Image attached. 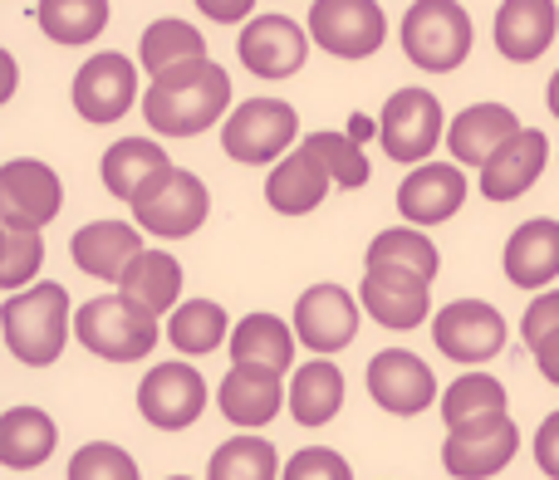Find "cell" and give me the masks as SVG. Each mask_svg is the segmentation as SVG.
I'll list each match as a JSON object with an SVG mask.
<instances>
[{
	"instance_id": "ab89813d",
	"label": "cell",
	"mask_w": 559,
	"mask_h": 480,
	"mask_svg": "<svg viewBox=\"0 0 559 480\" xmlns=\"http://www.w3.org/2000/svg\"><path fill=\"white\" fill-rule=\"evenodd\" d=\"M280 480H354V471H348V461L338 452H329V446H309V452L289 456Z\"/></svg>"
},
{
	"instance_id": "30bf717a",
	"label": "cell",
	"mask_w": 559,
	"mask_h": 480,
	"mask_svg": "<svg viewBox=\"0 0 559 480\" xmlns=\"http://www.w3.org/2000/svg\"><path fill=\"white\" fill-rule=\"evenodd\" d=\"M206 212H212V192H206L202 177L182 172V167H173V172H167L163 182H157L153 192L133 206L138 226H143V231H153V236H163V240L192 236L197 226L206 221Z\"/></svg>"
},
{
	"instance_id": "b9f144b4",
	"label": "cell",
	"mask_w": 559,
	"mask_h": 480,
	"mask_svg": "<svg viewBox=\"0 0 559 480\" xmlns=\"http://www.w3.org/2000/svg\"><path fill=\"white\" fill-rule=\"evenodd\" d=\"M535 461L550 480H559V412L545 417L540 432H535Z\"/></svg>"
},
{
	"instance_id": "d6986e66",
	"label": "cell",
	"mask_w": 559,
	"mask_h": 480,
	"mask_svg": "<svg viewBox=\"0 0 559 480\" xmlns=\"http://www.w3.org/2000/svg\"><path fill=\"white\" fill-rule=\"evenodd\" d=\"M167 172H173V163H167V153L153 137H118L104 153V167H98L108 196H118V202H128V206L143 202Z\"/></svg>"
},
{
	"instance_id": "ee69618b",
	"label": "cell",
	"mask_w": 559,
	"mask_h": 480,
	"mask_svg": "<svg viewBox=\"0 0 559 480\" xmlns=\"http://www.w3.org/2000/svg\"><path fill=\"white\" fill-rule=\"evenodd\" d=\"M531 353H535V363H540V373L559 387V334H555V338H545V344H535Z\"/></svg>"
},
{
	"instance_id": "60d3db41",
	"label": "cell",
	"mask_w": 559,
	"mask_h": 480,
	"mask_svg": "<svg viewBox=\"0 0 559 480\" xmlns=\"http://www.w3.org/2000/svg\"><path fill=\"white\" fill-rule=\"evenodd\" d=\"M521 334H525V344L531 348L559 334V289L555 295H535L531 299V309H525V319H521Z\"/></svg>"
},
{
	"instance_id": "4316f807",
	"label": "cell",
	"mask_w": 559,
	"mask_h": 480,
	"mask_svg": "<svg viewBox=\"0 0 559 480\" xmlns=\"http://www.w3.org/2000/svg\"><path fill=\"white\" fill-rule=\"evenodd\" d=\"M506 275L515 289H545L559 275V221L535 216L506 240Z\"/></svg>"
},
{
	"instance_id": "1f68e13d",
	"label": "cell",
	"mask_w": 559,
	"mask_h": 480,
	"mask_svg": "<svg viewBox=\"0 0 559 480\" xmlns=\"http://www.w3.org/2000/svg\"><path fill=\"white\" fill-rule=\"evenodd\" d=\"M295 328H285L275 314H246L231 328V363H255L285 373L295 363Z\"/></svg>"
},
{
	"instance_id": "7dc6e473",
	"label": "cell",
	"mask_w": 559,
	"mask_h": 480,
	"mask_svg": "<svg viewBox=\"0 0 559 480\" xmlns=\"http://www.w3.org/2000/svg\"><path fill=\"white\" fill-rule=\"evenodd\" d=\"M167 480H192V476H167Z\"/></svg>"
},
{
	"instance_id": "f6af8a7d",
	"label": "cell",
	"mask_w": 559,
	"mask_h": 480,
	"mask_svg": "<svg viewBox=\"0 0 559 480\" xmlns=\"http://www.w3.org/2000/svg\"><path fill=\"white\" fill-rule=\"evenodd\" d=\"M368 133H373V123H368V118H358V113L348 118V137H354L358 147H364V137H368Z\"/></svg>"
},
{
	"instance_id": "bcb514c9",
	"label": "cell",
	"mask_w": 559,
	"mask_h": 480,
	"mask_svg": "<svg viewBox=\"0 0 559 480\" xmlns=\"http://www.w3.org/2000/svg\"><path fill=\"white\" fill-rule=\"evenodd\" d=\"M545 104H550V113L559 118V69H555V79H550V88H545Z\"/></svg>"
},
{
	"instance_id": "74e56055",
	"label": "cell",
	"mask_w": 559,
	"mask_h": 480,
	"mask_svg": "<svg viewBox=\"0 0 559 480\" xmlns=\"http://www.w3.org/2000/svg\"><path fill=\"white\" fill-rule=\"evenodd\" d=\"M39 265H45V240L29 236V231H5V226H0V289H5V295L29 289V279L39 275Z\"/></svg>"
},
{
	"instance_id": "8fae6325",
	"label": "cell",
	"mask_w": 559,
	"mask_h": 480,
	"mask_svg": "<svg viewBox=\"0 0 559 480\" xmlns=\"http://www.w3.org/2000/svg\"><path fill=\"white\" fill-rule=\"evenodd\" d=\"M74 113L84 123H118V118L133 108L138 98V69L133 59H123L118 49H104V55L84 59V69L74 74Z\"/></svg>"
},
{
	"instance_id": "d6a6232c",
	"label": "cell",
	"mask_w": 559,
	"mask_h": 480,
	"mask_svg": "<svg viewBox=\"0 0 559 480\" xmlns=\"http://www.w3.org/2000/svg\"><path fill=\"white\" fill-rule=\"evenodd\" d=\"M167 338H173L177 353L202 358V353H216V348L231 338V319H226V309L216 304V299H187V304L167 319Z\"/></svg>"
},
{
	"instance_id": "836d02e7",
	"label": "cell",
	"mask_w": 559,
	"mask_h": 480,
	"mask_svg": "<svg viewBox=\"0 0 559 480\" xmlns=\"http://www.w3.org/2000/svg\"><path fill=\"white\" fill-rule=\"evenodd\" d=\"M108 0H39L35 20L55 45H88V39L104 35L108 25Z\"/></svg>"
},
{
	"instance_id": "6da1fadb",
	"label": "cell",
	"mask_w": 559,
	"mask_h": 480,
	"mask_svg": "<svg viewBox=\"0 0 559 480\" xmlns=\"http://www.w3.org/2000/svg\"><path fill=\"white\" fill-rule=\"evenodd\" d=\"M226 108H231V74L212 59L153 79V88L143 94V118L157 137H197L231 118Z\"/></svg>"
},
{
	"instance_id": "44dd1931",
	"label": "cell",
	"mask_w": 559,
	"mask_h": 480,
	"mask_svg": "<svg viewBox=\"0 0 559 480\" xmlns=\"http://www.w3.org/2000/svg\"><path fill=\"white\" fill-rule=\"evenodd\" d=\"M515 452H521L515 422H501V427H491V432H447L442 466H447V476H456V480H491L515 461Z\"/></svg>"
},
{
	"instance_id": "5bb4252c",
	"label": "cell",
	"mask_w": 559,
	"mask_h": 480,
	"mask_svg": "<svg viewBox=\"0 0 559 480\" xmlns=\"http://www.w3.org/2000/svg\"><path fill=\"white\" fill-rule=\"evenodd\" d=\"M305 55H309V29L295 25L289 15H280V10H265V15H255L251 25L241 29V64L251 69L255 79L299 74Z\"/></svg>"
},
{
	"instance_id": "ba28073f",
	"label": "cell",
	"mask_w": 559,
	"mask_h": 480,
	"mask_svg": "<svg viewBox=\"0 0 559 480\" xmlns=\"http://www.w3.org/2000/svg\"><path fill=\"white\" fill-rule=\"evenodd\" d=\"M309 39L334 59H368L388 39L383 5L373 0H314L309 10Z\"/></svg>"
},
{
	"instance_id": "8992f818",
	"label": "cell",
	"mask_w": 559,
	"mask_h": 480,
	"mask_svg": "<svg viewBox=\"0 0 559 480\" xmlns=\"http://www.w3.org/2000/svg\"><path fill=\"white\" fill-rule=\"evenodd\" d=\"M447 118H442V104L437 94L427 88H397L393 98L383 104L378 113V143L393 163H407V167H423L432 157L437 143H447Z\"/></svg>"
},
{
	"instance_id": "2e32d148",
	"label": "cell",
	"mask_w": 559,
	"mask_h": 480,
	"mask_svg": "<svg viewBox=\"0 0 559 480\" xmlns=\"http://www.w3.org/2000/svg\"><path fill=\"white\" fill-rule=\"evenodd\" d=\"M466 202V177L456 163H423L403 177L397 187V216H407V226H442L462 212Z\"/></svg>"
},
{
	"instance_id": "8d00e7d4",
	"label": "cell",
	"mask_w": 559,
	"mask_h": 480,
	"mask_svg": "<svg viewBox=\"0 0 559 480\" xmlns=\"http://www.w3.org/2000/svg\"><path fill=\"white\" fill-rule=\"evenodd\" d=\"M299 147H305V153H314L319 163H324V172L334 177L338 187H348V192L368 187V177H373L364 147H358L348 133H309V137H299Z\"/></svg>"
},
{
	"instance_id": "7bdbcfd3",
	"label": "cell",
	"mask_w": 559,
	"mask_h": 480,
	"mask_svg": "<svg viewBox=\"0 0 559 480\" xmlns=\"http://www.w3.org/2000/svg\"><path fill=\"white\" fill-rule=\"evenodd\" d=\"M202 15L226 20V25H231V20H246V15H251V0H202ZM246 25H251V20H246Z\"/></svg>"
},
{
	"instance_id": "ffe728a7",
	"label": "cell",
	"mask_w": 559,
	"mask_h": 480,
	"mask_svg": "<svg viewBox=\"0 0 559 480\" xmlns=\"http://www.w3.org/2000/svg\"><path fill=\"white\" fill-rule=\"evenodd\" d=\"M559 35V5L555 0H506L496 10V49L511 64H531Z\"/></svg>"
},
{
	"instance_id": "4fadbf2b",
	"label": "cell",
	"mask_w": 559,
	"mask_h": 480,
	"mask_svg": "<svg viewBox=\"0 0 559 480\" xmlns=\"http://www.w3.org/2000/svg\"><path fill=\"white\" fill-rule=\"evenodd\" d=\"M368 397L393 417H417L437 403V377H432V368L417 353H407V348H383V353H373V363H368Z\"/></svg>"
},
{
	"instance_id": "83f0119b",
	"label": "cell",
	"mask_w": 559,
	"mask_h": 480,
	"mask_svg": "<svg viewBox=\"0 0 559 480\" xmlns=\"http://www.w3.org/2000/svg\"><path fill=\"white\" fill-rule=\"evenodd\" d=\"M442 422L447 432H491L511 422L506 417V387L491 373H466L442 393Z\"/></svg>"
},
{
	"instance_id": "f546056e",
	"label": "cell",
	"mask_w": 559,
	"mask_h": 480,
	"mask_svg": "<svg viewBox=\"0 0 559 480\" xmlns=\"http://www.w3.org/2000/svg\"><path fill=\"white\" fill-rule=\"evenodd\" d=\"M138 59H143V69L153 79L173 74V69H187V64H206V39L197 35V25H187V20H153V25L143 29V39H138Z\"/></svg>"
},
{
	"instance_id": "d4e9b609",
	"label": "cell",
	"mask_w": 559,
	"mask_h": 480,
	"mask_svg": "<svg viewBox=\"0 0 559 480\" xmlns=\"http://www.w3.org/2000/svg\"><path fill=\"white\" fill-rule=\"evenodd\" d=\"M329 187H334V177L324 172V163H319L314 153H305V147H295V153H289L285 163H275V172L265 177V202H271L280 216H309L329 196Z\"/></svg>"
},
{
	"instance_id": "e575fe53",
	"label": "cell",
	"mask_w": 559,
	"mask_h": 480,
	"mask_svg": "<svg viewBox=\"0 0 559 480\" xmlns=\"http://www.w3.org/2000/svg\"><path fill=\"white\" fill-rule=\"evenodd\" d=\"M364 265L368 269L393 265V269H413V275H423V279H437L442 255H437V245L417 231V226H393V231H378L373 240H368Z\"/></svg>"
},
{
	"instance_id": "4dcf8cb0",
	"label": "cell",
	"mask_w": 559,
	"mask_h": 480,
	"mask_svg": "<svg viewBox=\"0 0 559 480\" xmlns=\"http://www.w3.org/2000/svg\"><path fill=\"white\" fill-rule=\"evenodd\" d=\"M344 407V373L329 358H309L289 383V412L299 427H324Z\"/></svg>"
},
{
	"instance_id": "9c48e42d",
	"label": "cell",
	"mask_w": 559,
	"mask_h": 480,
	"mask_svg": "<svg viewBox=\"0 0 559 480\" xmlns=\"http://www.w3.org/2000/svg\"><path fill=\"white\" fill-rule=\"evenodd\" d=\"M432 344L452 363H486L506 348V319L486 299H452L432 319Z\"/></svg>"
},
{
	"instance_id": "ac0fdd59",
	"label": "cell",
	"mask_w": 559,
	"mask_h": 480,
	"mask_svg": "<svg viewBox=\"0 0 559 480\" xmlns=\"http://www.w3.org/2000/svg\"><path fill=\"white\" fill-rule=\"evenodd\" d=\"M521 133H525L521 118H515L506 104H472L452 118L447 147H452L456 167H486L511 137H521Z\"/></svg>"
},
{
	"instance_id": "603a6c76",
	"label": "cell",
	"mask_w": 559,
	"mask_h": 480,
	"mask_svg": "<svg viewBox=\"0 0 559 480\" xmlns=\"http://www.w3.org/2000/svg\"><path fill=\"white\" fill-rule=\"evenodd\" d=\"M69 255H74V265L84 269V275L114 279L118 285V279L128 275V265L143 255V236L128 221H88L69 240Z\"/></svg>"
},
{
	"instance_id": "5b68a950",
	"label": "cell",
	"mask_w": 559,
	"mask_h": 480,
	"mask_svg": "<svg viewBox=\"0 0 559 480\" xmlns=\"http://www.w3.org/2000/svg\"><path fill=\"white\" fill-rule=\"evenodd\" d=\"M295 137H299V113L285 98H246L222 123L226 157L246 163V167H265V163H275V157L285 163Z\"/></svg>"
},
{
	"instance_id": "f35d334b",
	"label": "cell",
	"mask_w": 559,
	"mask_h": 480,
	"mask_svg": "<svg viewBox=\"0 0 559 480\" xmlns=\"http://www.w3.org/2000/svg\"><path fill=\"white\" fill-rule=\"evenodd\" d=\"M69 480H143L138 476V461L114 442H88L74 452L69 461Z\"/></svg>"
},
{
	"instance_id": "d590c367",
	"label": "cell",
	"mask_w": 559,
	"mask_h": 480,
	"mask_svg": "<svg viewBox=\"0 0 559 480\" xmlns=\"http://www.w3.org/2000/svg\"><path fill=\"white\" fill-rule=\"evenodd\" d=\"M285 476V466L275 461V446L261 436H236V442L216 446L206 480H275Z\"/></svg>"
},
{
	"instance_id": "52a82bcc",
	"label": "cell",
	"mask_w": 559,
	"mask_h": 480,
	"mask_svg": "<svg viewBox=\"0 0 559 480\" xmlns=\"http://www.w3.org/2000/svg\"><path fill=\"white\" fill-rule=\"evenodd\" d=\"M64 206V187H59L55 167L39 157H10L0 167V226L5 231L39 236Z\"/></svg>"
},
{
	"instance_id": "7a4b0ae2",
	"label": "cell",
	"mask_w": 559,
	"mask_h": 480,
	"mask_svg": "<svg viewBox=\"0 0 559 480\" xmlns=\"http://www.w3.org/2000/svg\"><path fill=\"white\" fill-rule=\"evenodd\" d=\"M0 328H5L10 358H20L25 368H49L59 363L69 334H74V309H69V289L55 279L20 289L0 304Z\"/></svg>"
},
{
	"instance_id": "7402d4cb",
	"label": "cell",
	"mask_w": 559,
	"mask_h": 480,
	"mask_svg": "<svg viewBox=\"0 0 559 480\" xmlns=\"http://www.w3.org/2000/svg\"><path fill=\"white\" fill-rule=\"evenodd\" d=\"M216 403H222V417H231L236 427H265L285 407V387H280L275 368L231 363V373L216 387Z\"/></svg>"
},
{
	"instance_id": "484cf974",
	"label": "cell",
	"mask_w": 559,
	"mask_h": 480,
	"mask_svg": "<svg viewBox=\"0 0 559 480\" xmlns=\"http://www.w3.org/2000/svg\"><path fill=\"white\" fill-rule=\"evenodd\" d=\"M118 295L153 319L177 314V309H182V299H177L182 295V265H177L167 250H143V255L128 265V275L118 279Z\"/></svg>"
},
{
	"instance_id": "9a60e30c",
	"label": "cell",
	"mask_w": 559,
	"mask_h": 480,
	"mask_svg": "<svg viewBox=\"0 0 559 480\" xmlns=\"http://www.w3.org/2000/svg\"><path fill=\"white\" fill-rule=\"evenodd\" d=\"M295 334L314 353H338L358 338V299L344 285H309L295 304Z\"/></svg>"
},
{
	"instance_id": "3957f363",
	"label": "cell",
	"mask_w": 559,
	"mask_h": 480,
	"mask_svg": "<svg viewBox=\"0 0 559 480\" xmlns=\"http://www.w3.org/2000/svg\"><path fill=\"white\" fill-rule=\"evenodd\" d=\"M74 338L88 353L108 358V363H138L157 348V319L128 304L123 295H104L79 304L74 314Z\"/></svg>"
},
{
	"instance_id": "e0dca14e",
	"label": "cell",
	"mask_w": 559,
	"mask_h": 480,
	"mask_svg": "<svg viewBox=\"0 0 559 480\" xmlns=\"http://www.w3.org/2000/svg\"><path fill=\"white\" fill-rule=\"evenodd\" d=\"M427 289H432V279L413 275V269L378 265V269H364L358 304L383 328H417L427 319Z\"/></svg>"
},
{
	"instance_id": "7c38bea8",
	"label": "cell",
	"mask_w": 559,
	"mask_h": 480,
	"mask_svg": "<svg viewBox=\"0 0 559 480\" xmlns=\"http://www.w3.org/2000/svg\"><path fill=\"white\" fill-rule=\"evenodd\" d=\"M206 383L197 368L187 363H157L153 373L138 383V412L157 427V432H182L202 417Z\"/></svg>"
},
{
	"instance_id": "277c9868",
	"label": "cell",
	"mask_w": 559,
	"mask_h": 480,
	"mask_svg": "<svg viewBox=\"0 0 559 480\" xmlns=\"http://www.w3.org/2000/svg\"><path fill=\"white\" fill-rule=\"evenodd\" d=\"M476 45L472 15L456 0H417L403 15V55L427 74L456 69Z\"/></svg>"
},
{
	"instance_id": "cb8c5ba5",
	"label": "cell",
	"mask_w": 559,
	"mask_h": 480,
	"mask_svg": "<svg viewBox=\"0 0 559 480\" xmlns=\"http://www.w3.org/2000/svg\"><path fill=\"white\" fill-rule=\"evenodd\" d=\"M545 157H550L545 133L525 128L521 137H511V143L481 167V196L486 202H515V196H525L535 182H540Z\"/></svg>"
},
{
	"instance_id": "f1b7e54d",
	"label": "cell",
	"mask_w": 559,
	"mask_h": 480,
	"mask_svg": "<svg viewBox=\"0 0 559 480\" xmlns=\"http://www.w3.org/2000/svg\"><path fill=\"white\" fill-rule=\"evenodd\" d=\"M55 442H59V427L49 412L39 407H10L5 422H0V461L10 471H35L55 456Z\"/></svg>"
}]
</instances>
